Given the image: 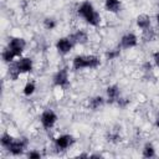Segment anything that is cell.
I'll list each match as a JSON object with an SVG mask.
<instances>
[{
    "instance_id": "cell-1",
    "label": "cell",
    "mask_w": 159,
    "mask_h": 159,
    "mask_svg": "<svg viewBox=\"0 0 159 159\" xmlns=\"http://www.w3.org/2000/svg\"><path fill=\"white\" fill-rule=\"evenodd\" d=\"M78 15L82 16L92 26H97L101 22V15L94 10L93 5L88 1L81 4V6L78 7Z\"/></svg>"
},
{
    "instance_id": "cell-2",
    "label": "cell",
    "mask_w": 159,
    "mask_h": 159,
    "mask_svg": "<svg viewBox=\"0 0 159 159\" xmlns=\"http://www.w3.org/2000/svg\"><path fill=\"white\" fill-rule=\"evenodd\" d=\"M27 147V139L21 138V139H14L12 143L6 148L12 155H20L24 153V150Z\"/></svg>"
},
{
    "instance_id": "cell-3",
    "label": "cell",
    "mask_w": 159,
    "mask_h": 159,
    "mask_svg": "<svg viewBox=\"0 0 159 159\" xmlns=\"http://www.w3.org/2000/svg\"><path fill=\"white\" fill-rule=\"evenodd\" d=\"M56 120H57V116H56V113L53 111L46 109V111L42 112V114H41V123H42L43 128H46V129L52 128L55 125Z\"/></svg>"
},
{
    "instance_id": "cell-4",
    "label": "cell",
    "mask_w": 159,
    "mask_h": 159,
    "mask_svg": "<svg viewBox=\"0 0 159 159\" xmlns=\"http://www.w3.org/2000/svg\"><path fill=\"white\" fill-rule=\"evenodd\" d=\"M25 40L21 39V37H12L10 41H9V45H7V48H10L16 56H20L25 48Z\"/></svg>"
},
{
    "instance_id": "cell-5",
    "label": "cell",
    "mask_w": 159,
    "mask_h": 159,
    "mask_svg": "<svg viewBox=\"0 0 159 159\" xmlns=\"http://www.w3.org/2000/svg\"><path fill=\"white\" fill-rule=\"evenodd\" d=\"M72 46H73V42L71 41L70 37H61L58 39V41L56 42V48L60 53L62 55H66L71 50H72Z\"/></svg>"
},
{
    "instance_id": "cell-6",
    "label": "cell",
    "mask_w": 159,
    "mask_h": 159,
    "mask_svg": "<svg viewBox=\"0 0 159 159\" xmlns=\"http://www.w3.org/2000/svg\"><path fill=\"white\" fill-rule=\"evenodd\" d=\"M73 138L70 135V134H62L60 135L58 138H56V142H55V145L58 150H65L67 148H70L72 144H73Z\"/></svg>"
},
{
    "instance_id": "cell-7",
    "label": "cell",
    "mask_w": 159,
    "mask_h": 159,
    "mask_svg": "<svg viewBox=\"0 0 159 159\" xmlns=\"http://www.w3.org/2000/svg\"><path fill=\"white\" fill-rule=\"evenodd\" d=\"M68 82V72L67 68L60 70L55 76H53V84L57 87H65Z\"/></svg>"
},
{
    "instance_id": "cell-8",
    "label": "cell",
    "mask_w": 159,
    "mask_h": 159,
    "mask_svg": "<svg viewBox=\"0 0 159 159\" xmlns=\"http://www.w3.org/2000/svg\"><path fill=\"white\" fill-rule=\"evenodd\" d=\"M15 65L20 73H27V72H31V70H32V60L29 57L20 58Z\"/></svg>"
},
{
    "instance_id": "cell-9",
    "label": "cell",
    "mask_w": 159,
    "mask_h": 159,
    "mask_svg": "<svg viewBox=\"0 0 159 159\" xmlns=\"http://www.w3.org/2000/svg\"><path fill=\"white\" fill-rule=\"evenodd\" d=\"M138 42V39L134 34H127L124 35L122 39H120V46L123 48H130V47H134Z\"/></svg>"
},
{
    "instance_id": "cell-10",
    "label": "cell",
    "mask_w": 159,
    "mask_h": 159,
    "mask_svg": "<svg viewBox=\"0 0 159 159\" xmlns=\"http://www.w3.org/2000/svg\"><path fill=\"white\" fill-rule=\"evenodd\" d=\"M75 70H82V68H88V61H87V56H76L73 58V63H72Z\"/></svg>"
},
{
    "instance_id": "cell-11",
    "label": "cell",
    "mask_w": 159,
    "mask_h": 159,
    "mask_svg": "<svg viewBox=\"0 0 159 159\" xmlns=\"http://www.w3.org/2000/svg\"><path fill=\"white\" fill-rule=\"evenodd\" d=\"M107 98H108L109 103H113L119 98V88H118V86L113 84V86H109L107 88Z\"/></svg>"
},
{
    "instance_id": "cell-12",
    "label": "cell",
    "mask_w": 159,
    "mask_h": 159,
    "mask_svg": "<svg viewBox=\"0 0 159 159\" xmlns=\"http://www.w3.org/2000/svg\"><path fill=\"white\" fill-rule=\"evenodd\" d=\"M70 39H71V41H72L73 43H86L87 40H88L87 34H86L84 31H81V30L77 31V32H75L73 35H71Z\"/></svg>"
},
{
    "instance_id": "cell-13",
    "label": "cell",
    "mask_w": 159,
    "mask_h": 159,
    "mask_svg": "<svg viewBox=\"0 0 159 159\" xmlns=\"http://www.w3.org/2000/svg\"><path fill=\"white\" fill-rule=\"evenodd\" d=\"M104 7L109 12H118L120 10V1L119 0H106Z\"/></svg>"
},
{
    "instance_id": "cell-14",
    "label": "cell",
    "mask_w": 159,
    "mask_h": 159,
    "mask_svg": "<svg viewBox=\"0 0 159 159\" xmlns=\"http://www.w3.org/2000/svg\"><path fill=\"white\" fill-rule=\"evenodd\" d=\"M137 25H138L142 30L149 29V27H150V17H149L148 15H145V14L139 15V16L137 17Z\"/></svg>"
},
{
    "instance_id": "cell-15",
    "label": "cell",
    "mask_w": 159,
    "mask_h": 159,
    "mask_svg": "<svg viewBox=\"0 0 159 159\" xmlns=\"http://www.w3.org/2000/svg\"><path fill=\"white\" fill-rule=\"evenodd\" d=\"M103 103H104V99H103L101 96L93 97V98L89 101V108L93 109V111H96V109H98L99 107H102Z\"/></svg>"
},
{
    "instance_id": "cell-16",
    "label": "cell",
    "mask_w": 159,
    "mask_h": 159,
    "mask_svg": "<svg viewBox=\"0 0 159 159\" xmlns=\"http://www.w3.org/2000/svg\"><path fill=\"white\" fill-rule=\"evenodd\" d=\"M143 157H145V158H153V157H155V149H154V147L150 143H148V144L144 145V148H143Z\"/></svg>"
},
{
    "instance_id": "cell-17",
    "label": "cell",
    "mask_w": 159,
    "mask_h": 159,
    "mask_svg": "<svg viewBox=\"0 0 159 159\" xmlns=\"http://www.w3.org/2000/svg\"><path fill=\"white\" fill-rule=\"evenodd\" d=\"M2 60H4V62H6V63H9V62H11L15 57H16V55L10 50V48H5L4 51H2Z\"/></svg>"
},
{
    "instance_id": "cell-18",
    "label": "cell",
    "mask_w": 159,
    "mask_h": 159,
    "mask_svg": "<svg viewBox=\"0 0 159 159\" xmlns=\"http://www.w3.org/2000/svg\"><path fill=\"white\" fill-rule=\"evenodd\" d=\"M12 140H14V138L9 134V133H4L2 135H1V139H0V143H1V145L4 147V148H7L11 143H12Z\"/></svg>"
},
{
    "instance_id": "cell-19",
    "label": "cell",
    "mask_w": 159,
    "mask_h": 159,
    "mask_svg": "<svg viewBox=\"0 0 159 159\" xmlns=\"http://www.w3.org/2000/svg\"><path fill=\"white\" fill-rule=\"evenodd\" d=\"M35 83L34 82H27L26 84H25V87H24V94L25 96H31L34 92H35Z\"/></svg>"
},
{
    "instance_id": "cell-20",
    "label": "cell",
    "mask_w": 159,
    "mask_h": 159,
    "mask_svg": "<svg viewBox=\"0 0 159 159\" xmlns=\"http://www.w3.org/2000/svg\"><path fill=\"white\" fill-rule=\"evenodd\" d=\"M43 26L47 29V30H52L56 27V20L52 19V17H47L43 20Z\"/></svg>"
},
{
    "instance_id": "cell-21",
    "label": "cell",
    "mask_w": 159,
    "mask_h": 159,
    "mask_svg": "<svg viewBox=\"0 0 159 159\" xmlns=\"http://www.w3.org/2000/svg\"><path fill=\"white\" fill-rule=\"evenodd\" d=\"M118 55H119V51H108V52L106 53V57H107L108 60H113V58H116Z\"/></svg>"
},
{
    "instance_id": "cell-22",
    "label": "cell",
    "mask_w": 159,
    "mask_h": 159,
    "mask_svg": "<svg viewBox=\"0 0 159 159\" xmlns=\"http://www.w3.org/2000/svg\"><path fill=\"white\" fill-rule=\"evenodd\" d=\"M27 158H31V159H39V158H41V154H40L39 152L32 150V152H30V153L27 154Z\"/></svg>"
},
{
    "instance_id": "cell-23",
    "label": "cell",
    "mask_w": 159,
    "mask_h": 159,
    "mask_svg": "<svg viewBox=\"0 0 159 159\" xmlns=\"http://www.w3.org/2000/svg\"><path fill=\"white\" fill-rule=\"evenodd\" d=\"M154 61H155V63H157V66L159 67V52H157V53H154Z\"/></svg>"
},
{
    "instance_id": "cell-24",
    "label": "cell",
    "mask_w": 159,
    "mask_h": 159,
    "mask_svg": "<svg viewBox=\"0 0 159 159\" xmlns=\"http://www.w3.org/2000/svg\"><path fill=\"white\" fill-rule=\"evenodd\" d=\"M157 127L159 128V117H158V119H157Z\"/></svg>"
},
{
    "instance_id": "cell-25",
    "label": "cell",
    "mask_w": 159,
    "mask_h": 159,
    "mask_svg": "<svg viewBox=\"0 0 159 159\" xmlns=\"http://www.w3.org/2000/svg\"><path fill=\"white\" fill-rule=\"evenodd\" d=\"M157 21H158V24H159V14L157 15Z\"/></svg>"
}]
</instances>
